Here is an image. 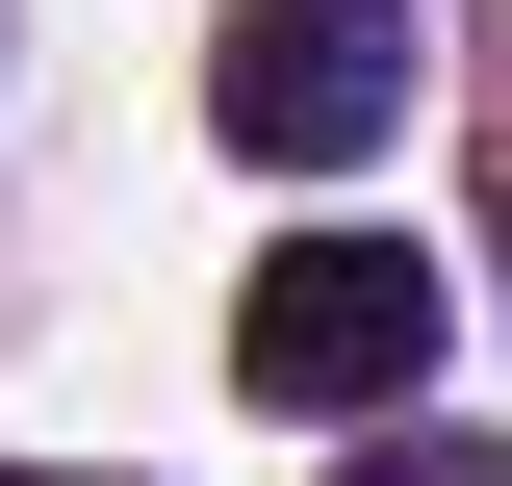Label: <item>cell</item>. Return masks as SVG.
<instances>
[{
    "label": "cell",
    "instance_id": "1",
    "mask_svg": "<svg viewBox=\"0 0 512 486\" xmlns=\"http://www.w3.org/2000/svg\"><path fill=\"white\" fill-rule=\"evenodd\" d=\"M436 359H461V282L410 231H308V256L231 282V384H256V410H410Z\"/></svg>",
    "mask_w": 512,
    "mask_h": 486
},
{
    "label": "cell",
    "instance_id": "4",
    "mask_svg": "<svg viewBox=\"0 0 512 486\" xmlns=\"http://www.w3.org/2000/svg\"><path fill=\"white\" fill-rule=\"evenodd\" d=\"M26 486H103V461H26Z\"/></svg>",
    "mask_w": 512,
    "mask_h": 486
},
{
    "label": "cell",
    "instance_id": "3",
    "mask_svg": "<svg viewBox=\"0 0 512 486\" xmlns=\"http://www.w3.org/2000/svg\"><path fill=\"white\" fill-rule=\"evenodd\" d=\"M359 486H512V461H359Z\"/></svg>",
    "mask_w": 512,
    "mask_h": 486
},
{
    "label": "cell",
    "instance_id": "2",
    "mask_svg": "<svg viewBox=\"0 0 512 486\" xmlns=\"http://www.w3.org/2000/svg\"><path fill=\"white\" fill-rule=\"evenodd\" d=\"M205 128H231L256 180H333L410 128V0H256L231 52H205Z\"/></svg>",
    "mask_w": 512,
    "mask_h": 486
}]
</instances>
